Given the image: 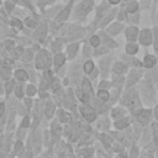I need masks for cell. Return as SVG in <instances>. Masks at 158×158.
Segmentation results:
<instances>
[{
  "label": "cell",
  "mask_w": 158,
  "mask_h": 158,
  "mask_svg": "<svg viewBox=\"0 0 158 158\" xmlns=\"http://www.w3.org/2000/svg\"><path fill=\"white\" fill-rule=\"evenodd\" d=\"M90 43H91V46H94V47L99 46V43H100V37H99V36H93V37L90 38Z\"/></svg>",
  "instance_id": "obj_34"
},
{
  "label": "cell",
  "mask_w": 158,
  "mask_h": 158,
  "mask_svg": "<svg viewBox=\"0 0 158 158\" xmlns=\"http://www.w3.org/2000/svg\"><path fill=\"white\" fill-rule=\"evenodd\" d=\"M125 70H126V65L123 63H121V62L116 63L114 65V73H116V74H122Z\"/></svg>",
  "instance_id": "obj_21"
},
{
  "label": "cell",
  "mask_w": 158,
  "mask_h": 158,
  "mask_svg": "<svg viewBox=\"0 0 158 158\" xmlns=\"http://www.w3.org/2000/svg\"><path fill=\"white\" fill-rule=\"evenodd\" d=\"M137 35H138V28H136V27H133V26H131V27H128V28L126 30V37H127V40L131 41V42H133V41L136 40Z\"/></svg>",
  "instance_id": "obj_9"
},
{
  "label": "cell",
  "mask_w": 158,
  "mask_h": 158,
  "mask_svg": "<svg viewBox=\"0 0 158 158\" xmlns=\"http://www.w3.org/2000/svg\"><path fill=\"white\" fill-rule=\"evenodd\" d=\"M136 116H137V120L142 123V125H146V123H148V121H149V117H151V110L148 109H141V110H138L137 112H136Z\"/></svg>",
  "instance_id": "obj_4"
},
{
  "label": "cell",
  "mask_w": 158,
  "mask_h": 158,
  "mask_svg": "<svg viewBox=\"0 0 158 158\" xmlns=\"http://www.w3.org/2000/svg\"><path fill=\"white\" fill-rule=\"evenodd\" d=\"M25 105H26V107H27V109H31V106H32V100H31L30 98L25 99Z\"/></svg>",
  "instance_id": "obj_45"
},
{
  "label": "cell",
  "mask_w": 158,
  "mask_h": 158,
  "mask_svg": "<svg viewBox=\"0 0 158 158\" xmlns=\"http://www.w3.org/2000/svg\"><path fill=\"white\" fill-rule=\"evenodd\" d=\"M21 53H22V48H16V51H14V53H12V57L14 58H19Z\"/></svg>",
  "instance_id": "obj_44"
},
{
  "label": "cell",
  "mask_w": 158,
  "mask_h": 158,
  "mask_svg": "<svg viewBox=\"0 0 158 158\" xmlns=\"http://www.w3.org/2000/svg\"><path fill=\"white\" fill-rule=\"evenodd\" d=\"M52 74L49 73V72H46L44 73V75H43V79H42V81H41V89H47L51 84H52Z\"/></svg>",
  "instance_id": "obj_7"
},
{
  "label": "cell",
  "mask_w": 158,
  "mask_h": 158,
  "mask_svg": "<svg viewBox=\"0 0 158 158\" xmlns=\"http://www.w3.org/2000/svg\"><path fill=\"white\" fill-rule=\"evenodd\" d=\"M48 1H54V0H48Z\"/></svg>",
  "instance_id": "obj_52"
},
{
  "label": "cell",
  "mask_w": 158,
  "mask_h": 158,
  "mask_svg": "<svg viewBox=\"0 0 158 158\" xmlns=\"http://www.w3.org/2000/svg\"><path fill=\"white\" fill-rule=\"evenodd\" d=\"M130 123H131V118H130V117H121V118H118V120L115 122V127L118 128V130H121V128L127 127Z\"/></svg>",
  "instance_id": "obj_10"
},
{
  "label": "cell",
  "mask_w": 158,
  "mask_h": 158,
  "mask_svg": "<svg viewBox=\"0 0 158 158\" xmlns=\"http://www.w3.org/2000/svg\"><path fill=\"white\" fill-rule=\"evenodd\" d=\"M121 27H122V26H121L120 23H114L112 26H110V27L107 28V32L111 33V35H116V33L120 32V28H121Z\"/></svg>",
  "instance_id": "obj_22"
},
{
  "label": "cell",
  "mask_w": 158,
  "mask_h": 158,
  "mask_svg": "<svg viewBox=\"0 0 158 158\" xmlns=\"http://www.w3.org/2000/svg\"><path fill=\"white\" fill-rule=\"evenodd\" d=\"M130 158H138V148L137 147H132V149L130 152Z\"/></svg>",
  "instance_id": "obj_38"
},
{
  "label": "cell",
  "mask_w": 158,
  "mask_h": 158,
  "mask_svg": "<svg viewBox=\"0 0 158 158\" xmlns=\"http://www.w3.org/2000/svg\"><path fill=\"white\" fill-rule=\"evenodd\" d=\"M79 110H80L83 117H84L86 121L93 122V121L96 118V112H95V110H94L93 107H90V106H84V105H83V106L79 107Z\"/></svg>",
  "instance_id": "obj_3"
},
{
  "label": "cell",
  "mask_w": 158,
  "mask_h": 158,
  "mask_svg": "<svg viewBox=\"0 0 158 158\" xmlns=\"http://www.w3.org/2000/svg\"><path fill=\"white\" fill-rule=\"evenodd\" d=\"M5 6H6V9L10 11V10H12V7H14V4H12L11 1H6V2H5Z\"/></svg>",
  "instance_id": "obj_47"
},
{
  "label": "cell",
  "mask_w": 158,
  "mask_h": 158,
  "mask_svg": "<svg viewBox=\"0 0 158 158\" xmlns=\"http://www.w3.org/2000/svg\"><path fill=\"white\" fill-rule=\"evenodd\" d=\"M11 26H12V27H15L16 30H21V28H22V25H21V22H20L19 20H16V19L11 21Z\"/></svg>",
  "instance_id": "obj_35"
},
{
  "label": "cell",
  "mask_w": 158,
  "mask_h": 158,
  "mask_svg": "<svg viewBox=\"0 0 158 158\" xmlns=\"http://www.w3.org/2000/svg\"><path fill=\"white\" fill-rule=\"evenodd\" d=\"M72 5H73V1H70L64 9H63V11L58 15V17H57V20L58 21H64L67 17H68V15H69V12H70V9H72Z\"/></svg>",
  "instance_id": "obj_11"
},
{
  "label": "cell",
  "mask_w": 158,
  "mask_h": 158,
  "mask_svg": "<svg viewBox=\"0 0 158 158\" xmlns=\"http://www.w3.org/2000/svg\"><path fill=\"white\" fill-rule=\"evenodd\" d=\"M157 158H158V154H157Z\"/></svg>",
  "instance_id": "obj_54"
},
{
  "label": "cell",
  "mask_w": 158,
  "mask_h": 158,
  "mask_svg": "<svg viewBox=\"0 0 158 158\" xmlns=\"http://www.w3.org/2000/svg\"><path fill=\"white\" fill-rule=\"evenodd\" d=\"M5 109H6V107H5V104H4V102H0V117L5 114Z\"/></svg>",
  "instance_id": "obj_46"
},
{
  "label": "cell",
  "mask_w": 158,
  "mask_h": 158,
  "mask_svg": "<svg viewBox=\"0 0 158 158\" xmlns=\"http://www.w3.org/2000/svg\"><path fill=\"white\" fill-rule=\"evenodd\" d=\"M14 75H15V78H16L17 80H20V81H26V80L28 79V74H27V72H25L23 69H17V70H15Z\"/></svg>",
  "instance_id": "obj_12"
},
{
  "label": "cell",
  "mask_w": 158,
  "mask_h": 158,
  "mask_svg": "<svg viewBox=\"0 0 158 158\" xmlns=\"http://www.w3.org/2000/svg\"><path fill=\"white\" fill-rule=\"evenodd\" d=\"M139 74H141V72H131V75H130V81H128V84L131 85L132 83H135L138 78H139Z\"/></svg>",
  "instance_id": "obj_29"
},
{
  "label": "cell",
  "mask_w": 158,
  "mask_h": 158,
  "mask_svg": "<svg viewBox=\"0 0 158 158\" xmlns=\"http://www.w3.org/2000/svg\"><path fill=\"white\" fill-rule=\"evenodd\" d=\"M31 57H32V53H31V51H25L23 52V56H22V60L23 62H28V60H31Z\"/></svg>",
  "instance_id": "obj_33"
},
{
  "label": "cell",
  "mask_w": 158,
  "mask_h": 158,
  "mask_svg": "<svg viewBox=\"0 0 158 158\" xmlns=\"http://www.w3.org/2000/svg\"><path fill=\"white\" fill-rule=\"evenodd\" d=\"M22 151H23V143H22L21 141H17V142L15 143L14 152H15V154H20Z\"/></svg>",
  "instance_id": "obj_26"
},
{
  "label": "cell",
  "mask_w": 158,
  "mask_h": 158,
  "mask_svg": "<svg viewBox=\"0 0 158 158\" xmlns=\"http://www.w3.org/2000/svg\"><path fill=\"white\" fill-rule=\"evenodd\" d=\"M25 23H26L28 27H35V26H36V21H33V19H30V17L25 20Z\"/></svg>",
  "instance_id": "obj_40"
},
{
  "label": "cell",
  "mask_w": 158,
  "mask_h": 158,
  "mask_svg": "<svg viewBox=\"0 0 158 158\" xmlns=\"http://www.w3.org/2000/svg\"><path fill=\"white\" fill-rule=\"evenodd\" d=\"M154 115H156V118L158 120V105H157L156 109H154Z\"/></svg>",
  "instance_id": "obj_49"
},
{
  "label": "cell",
  "mask_w": 158,
  "mask_h": 158,
  "mask_svg": "<svg viewBox=\"0 0 158 158\" xmlns=\"http://www.w3.org/2000/svg\"><path fill=\"white\" fill-rule=\"evenodd\" d=\"M127 1H132V0H127Z\"/></svg>",
  "instance_id": "obj_53"
},
{
  "label": "cell",
  "mask_w": 158,
  "mask_h": 158,
  "mask_svg": "<svg viewBox=\"0 0 158 158\" xmlns=\"http://www.w3.org/2000/svg\"><path fill=\"white\" fill-rule=\"evenodd\" d=\"M98 98H99L101 101H107V100L110 99V94H109L107 90H105V89H100V90L98 91Z\"/></svg>",
  "instance_id": "obj_17"
},
{
  "label": "cell",
  "mask_w": 158,
  "mask_h": 158,
  "mask_svg": "<svg viewBox=\"0 0 158 158\" xmlns=\"http://www.w3.org/2000/svg\"><path fill=\"white\" fill-rule=\"evenodd\" d=\"M136 10H138V4H137V2H131V4L127 6V11H128V12H135Z\"/></svg>",
  "instance_id": "obj_32"
},
{
  "label": "cell",
  "mask_w": 158,
  "mask_h": 158,
  "mask_svg": "<svg viewBox=\"0 0 158 158\" xmlns=\"http://www.w3.org/2000/svg\"><path fill=\"white\" fill-rule=\"evenodd\" d=\"M14 89H15V81H14V80H9V81L5 83V91H6L7 95H9Z\"/></svg>",
  "instance_id": "obj_24"
},
{
  "label": "cell",
  "mask_w": 158,
  "mask_h": 158,
  "mask_svg": "<svg viewBox=\"0 0 158 158\" xmlns=\"http://www.w3.org/2000/svg\"><path fill=\"white\" fill-rule=\"evenodd\" d=\"M100 139L105 143V146H106V147H107V146H110V144H111V142H112L111 137H110V136H107V135H105V133H101V135H100Z\"/></svg>",
  "instance_id": "obj_27"
},
{
  "label": "cell",
  "mask_w": 158,
  "mask_h": 158,
  "mask_svg": "<svg viewBox=\"0 0 158 158\" xmlns=\"http://www.w3.org/2000/svg\"><path fill=\"white\" fill-rule=\"evenodd\" d=\"M64 60H65V58H64V56L62 53L56 54V57H54V67L56 68H59L60 65H63Z\"/></svg>",
  "instance_id": "obj_16"
},
{
  "label": "cell",
  "mask_w": 158,
  "mask_h": 158,
  "mask_svg": "<svg viewBox=\"0 0 158 158\" xmlns=\"http://www.w3.org/2000/svg\"><path fill=\"white\" fill-rule=\"evenodd\" d=\"M137 51H138V46L135 44V43H128V44L126 46V52H127L128 54H135Z\"/></svg>",
  "instance_id": "obj_23"
},
{
  "label": "cell",
  "mask_w": 158,
  "mask_h": 158,
  "mask_svg": "<svg viewBox=\"0 0 158 158\" xmlns=\"http://www.w3.org/2000/svg\"><path fill=\"white\" fill-rule=\"evenodd\" d=\"M49 67V56L46 49H41L36 57V68L37 69H47Z\"/></svg>",
  "instance_id": "obj_1"
},
{
  "label": "cell",
  "mask_w": 158,
  "mask_h": 158,
  "mask_svg": "<svg viewBox=\"0 0 158 158\" xmlns=\"http://www.w3.org/2000/svg\"><path fill=\"white\" fill-rule=\"evenodd\" d=\"M91 6H93V0H84V1L80 4V6L78 7V14H80V15L88 14V12L90 11Z\"/></svg>",
  "instance_id": "obj_6"
},
{
  "label": "cell",
  "mask_w": 158,
  "mask_h": 158,
  "mask_svg": "<svg viewBox=\"0 0 158 158\" xmlns=\"http://www.w3.org/2000/svg\"><path fill=\"white\" fill-rule=\"evenodd\" d=\"M153 133H154V142L156 144H158V123L153 125Z\"/></svg>",
  "instance_id": "obj_37"
},
{
  "label": "cell",
  "mask_w": 158,
  "mask_h": 158,
  "mask_svg": "<svg viewBox=\"0 0 158 158\" xmlns=\"http://www.w3.org/2000/svg\"><path fill=\"white\" fill-rule=\"evenodd\" d=\"M81 90H83L85 94L90 95V93H91V85H90V83H89L88 79H84V80H83V83H81Z\"/></svg>",
  "instance_id": "obj_20"
},
{
  "label": "cell",
  "mask_w": 158,
  "mask_h": 158,
  "mask_svg": "<svg viewBox=\"0 0 158 158\" xmlns=\"http://www.w3.org/2000/svg\"><path fill=\"white\" fill-rule=\"evenodd\" d=\"M5 46H6V49H7V51H11L12 47H15V43H14V41H6Z\"/></svg>",
  "instance_id": "obj_42"
},
{
  "label": "cell",
  "mask_w": 158,
  "mask_h": 158,
  "mask_svg": "<svg viewBox=\"0 0 158 158\" xmlns=\"http://www.w3.org/2000/svg\"><path fill=\"white\" fill-rule=\"evenodd\" d=\"M14 91H15V94H16V96L19 98V99H22V96H23V88L21 86V85H15V89H14Z\"/></svg>",
  "instance_id": "obj_30"
},
{
  "label": "cell",
  "mask_w": 158,
  "mask_h": 158,
  "mask_svg": "<svg viewBox=\"0 0 158 158\" xmlns=\"http://www.w3.org/2000/svg\"><path fill=\"white\" fill-rule=\"evenodd\" d=\"M120 0H109V2H111V4H117Z\"/></svg>",
  "instance_id": "obj_50"
},
{
  "label": "cell",
  "mask_w": 158,
  "mask_h": 158,
  "mask_svg": "<svg viewBox=\"0 0 158 158\" xmlns=\"http://www.w3.org/2000/svg\"><path fill=\"white\" fill-rule=\"evenodd\" d=\"M125 112H126V111H125L123 109L115 107V109H112V111H111V116H112L114 118H121V116H123Z\"/></svg>",
  "instance_id": "obj_18"
},
{
  "label": "cell",
  "mask_w": 158,
  "mask_h": 158,
  "mask_svg": "<svg viewBox=\"0 0 158 158\" xmlns=\"http://www.w3.org/2000/svg\"><path fill=\"white\" fill-rule=\"evenodd\" d=\"M52 136L54 137V139H57L60 136V126L57 122L52 123Z\"/></svg>",
  "instance_id": "obj_19"
},
{
  "label": "cell",
  "mask_w": 158,
  "mask_h": 158,
  "mask_svg": "<svg viewBox=\"0 0 158 158\" xmlns=\"http://www.w3.org/2000/svg\"><path fill=\"white\" fill-rule=\"evenodd\" d=\"M27 127H30V117L25 116L22 122H21V125H20V128H27Z\"/></svg>",
  "instance_id": "obj_31"
},
{
  "label": "cell",
  "mask_w": 158,
  "mask_h": 158,
  "mask_svg": "<svg viewBox=\"0 0 158 158\" xmlns=\"http://www.w3.org/2000/svg\"><path fill=\"white\" fill-rule=\"evenodd\" d=\"M54 109H56L54 104L51 100H48L47 104H46V106H44V115H46L47 118H52V116L54 114Z\"/></svg>",
  "instance_id": "obj_8"
},
{
  "label": "cell",
  "mask_w": 158,
  "mask_h": 158,
  "mask_svg": "<svg viewBox=\"0 0 158 158\" xmlns=\"http://www.w3.org/2000/svg\"><path fill=\"white\" fill-rule=\"evenodd\" d=\"M106 86H110V84H109L107 81H102V83L100 84V89H104V88H106Z\"/></svg>",
  "instance_id": "obj_48"
},
{
  "label": "cell",
  "mask_w": 158,
  "mask_h": 158,
  "mask_svg": "<svg viewBox=\"0 0 158 158\" xmlns=\"http://www.w3.org/2000/svg\"><path fill=\"white\" fill-rule=\"evenodd\" d=\"M139 42L143 46H149L152 43V32L147 28L142 30L141 33H139Z\"/></svg>",
  "instance_id": "obj_5"
},
{
  "label": "cell",
  "mask_w": 158,
  "mask_h": 158,
  "mask_svg": "<svg viewBox=\"0 0 158 158\" xmlns=\"http://www.w3.org/2000/svg\"><path fill=\"white\" fill-rule=\"evenodd\" d=\"M98 10H100V11H98V16L100 17V16L106 11V5H105V4H102V5L100 6V9H98Z\"/></svg>",
  "instance_id": "obj_43"
},
{
  "label": "cell",
  "mask_w": 158,
  "mask_h": 158,
  "mask_svg": "<svg viewBox=\"0 0 158 158\" xmlns=\"http://www.w3.org/2000/svg\"><path fill=\"white\" fill-rule=\"evenodd\" d=\"M25 91H26V94H27L28 96H33V95H36V93H37L36 86H35V85H32V84H28V85L26 86Z\"/></svg>",
  "instance_id": "obj_25"
},
{
  "label": "cell",
  "mask_w": 158,
  "mask_h": 158,
  "mask_svg": "<svg viewBox=\"0 0 158 158\" xmlns=\"http://www.w3.org/2000/svg\"><path fill=\"white\" fill-rule=\"evenodd\" d=\"M156 62H157L156 57L148 54V56L144 57V62H143V63H144V67H147V68H153V67L156 65Z\"/></svg>",
  "instance_id": "obj_14"
},
{
  "label": "cell",
  "mask_w": 158,
  "mask_h": 158,
  "mask_svg": "<svg viewBox=\"0 0 158 158\" xmlns=\"http://www.w3.org/2000/svg\"><path fill=\"white\" fill-rule=\"evenodd\" d=\"M122 102L127 107H130V109H137L139 106V100H138V95H137L136 90L128 91V94L125 96V99L122 100Z\"/></svg>",
  "instance_id": "obj_2"
},
{
  "label": "cell",
  "mask_w": 158,
  "mask_h": 158,
  "mask_svg": "<svg viewBox=\"0 0 158 158\" xmlns=\"http://www.w3.org/2000/svg\"><path fill=\"white\" fill-rule=\"evenodd\" d=\"M78 48H79V44H78V43H72V44H69V46H68V49H67V52H68V57H69L70 59L75 57Z\"/></svg>",
  "instance_id": "obj_13"
},
{
  "label": "cell",
  "mask_w": 158,
  "mask_h": 158,
  "mask_svg": "<svg viewBox=\"0 0 158 158\" xmlns=\"http://www.w3.org/2000/svg\"><path fill=\"white\" fill-rule=\"evenodd\" d=\"M117 158H126V156H125V154H118Z\"/></svg>",
  "instance_id": "obj_51"
},
{
  "label": "cell",
  "mask_w": 158,
  "mask_h": 158,
  "mask_svg": "<svg viewBox=\"0 0 158 158\" xmlns=\"http://www.w3.org/2000/svg\"><path fill=\"white\" fill-rule=\"evenodd\" d=\"M81 154H83L85 158H89V157H91V154H93V149H91V148H85V149L81 151Z\"/></svg>",
  "instance_id": "obj_36"
},
{
  "label": "cell",
  "mask_w": 158,
  "mask_h": 158,
  "mask_svg": "<svg viewBox=\"0 0 158 158\" xmlns=\"http://www.w3.org/2000/svg\"><path fill=\"white\" fill-rule=\"evenodd\" d=\"M70 118V115L68 112H65L64 110H59L58 111V120L59 122H68Z\"/></svg>",
  "instance_id": "obj_15"
},
{
  "label": "cell",
  "mask_w": 158,
  "mask_h": 158,
  "mask_svg": "<svg viewBox=\"0 0 158 158\" xmlns=\"http://www.w3.org/2000/svg\"><path fill=\"white\" fill-rule=\"evenodd\" d=\"M114 15H115V11H111V12H110V14H109V15L106 16L105 21H102V22H101V26H104L105 23H107V22H109V21H110V20H111V19L114 17Z\"/></svg>",
  "instance_id": "obj_39"
},
{
  "label": "cell",
  "mask_w": 158,
  "mask_h": 158,
  "mask_svg": "<svg viewBox=\"0 0 158 158\" xmlns=\"http://www.w3.org/2000/svg\"><path fill=\"white\" fill-rule=\"evenodd\" d=\"M93 69H94V63H93L91 60L85 62V64H84V72H85V73H91Z\"/></svg>",
  "instance_id": "obj_28"
},
{
  "label": "cell",
  "mask_w": 158,
  "mask_h": 158,
  "mask_svg": "<svg viewBox=\"0 0 158 158\" xmlns=\"http://www.w3.org/2000/svg\"><path fill=\"white\" fill-rule=\"evenodd\" d=\"M154 48H156V51L158 52V30L156 28V31H154Z\"/></svg>",
  "instance_id": "obj_41"
}]
</instances>
